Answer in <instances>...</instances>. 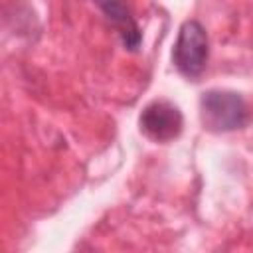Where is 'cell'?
<instances>
[{
    "label": "cell",
    "instance_id": "cell-4",
    "mask_svg": "<svg viewBox=\"0 0 253 253\" xmlns=\"http://www.w3.org/2000/svg\"><path fill=\"white\" fill-rule=\"evenodd\" d=\"M99 8L117 26L119 36L123 40V45L126 49H136L140 45L142 36H140V30H138V26H136L128 6L123 4V2H103V4H99Z\"/></svg>",
    "mask_w": 253,
    "mask_h": 253
},
{
    "label": "cell",
    "instance_id": "cell-2",
    "mask_svg": "<svg viewBox=\"0 0 253 253\" xmlns=\"http://www.w3.org/2000/svg\"><path fill=\"white\" fill-rule=\"evenodd\" d=\"M208 55H210V40L206 28L198 20H186L180 26L172 49V61L176 69L186 77H198L206 69Z\"/></svg>",
    "mask_w": 253,
    "mask_h": 253
},
{
    "label": "cell",
    "instance_id": "cell-3",
    "mask_svg": "<svg viewBox=\"0 0 253 253\" xmlns=\"http://www.w3.org/2000/svg\"><path fill=\"white\" fill-rule=\"evenodd\" d=\"M138 125H140V130L150 140L170 142L182 132L184 117L174 103L166 99H156L142 109L138 117Z\"/></svg>",
    "mask_w": 253,
    "mask_h": 253
},
{
    "label": "cell",
    "instance_id": "cell-1",
    "mask_svg": "<svg viewBox=\"0 0 253 253\" xmlns=\"http://www.w3.org/2000/svg\"><path fill=\"white\" fill-rule=\"evenodd\" d=\"M200 117L208 130L231 132L243 128L251 115L245 99L233 91L210 89L200 97Z\"/></svg>",
    "mask_w": 253,
    "mask_h": 253
}]
</instances>
